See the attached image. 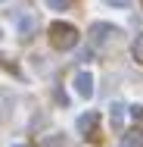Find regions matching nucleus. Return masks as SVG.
I'll list each match as a JSON object with an SVG mask.
<instances>
[{
    "mask_svg": "<svg viewBox=\"0 0 143 147\" xmlns=\"http://www.w3.org/2000/svg\"><path fill=\"white\" fill-rule=\"evenodd\" d=\"M109 3H115V6H128L131 0H109Z\"/></svg>",
    "mask_w": 143,
    "mask_h": 147,
    "instance_id": "obj_10",
    "label": "nucleus"
},
{
    "mask_svg": "<svg viewBox=\"0 0 143 147\" xmlns=\"http://www.w3.org/2000/svg\"><path fill=\"white\" fill-rule=\"evenodd\" d=\"M100 122V113H84V116H78V122H75V128L81 131V135H87L93 125Z\"/></svg>",
    "mask_w": 143,
    "mask_h": 147,
    "instance_id": "obj_3",
    "label": "nucleus"
},
{
    "mask_svg": "<svg viewBox=\"0 0 143 147\" xmlns=\"http://www.w3.org/2000/svg\"><path fill=\"white\" fill-rule=\"evenodd\" d=\"M16 147H22V144H16Z\"/></svg>",
    "mask_w": 143,
    "mask_h": 147,
    "instance_id": "obj_12",
    "label": "nucleus"
},
{
    "mask_svg": "<svg viewBox=\"0 0 143 147\" xmlns=\"http://www.w3.org/2000/svg\"><path fill=\"white\" fill-rule=\"evenodd\" d=\"M47 6H50V9H65L69 0H47Z\"/></svg>",
    "mask_w": 143,
    "mask_h": 147,
    "instance_id": "obj_9",
    "label": "nucleus"
},
{
    "mask_svg": "<svg viewBox=\"0 0 143 147\" xmlns=\"http://www.w3.org/2000/svg\"><path fill=\"white\" fill-rule=\"evenodd\" d=\"M121 147H143V135H140V131H131V135L124 138Z\"/></svg>",
    "mask_w": 143,
    "mask_h": 147,
    "instance_id": "obj_6",
    "label": "nucleus"
},
{
    "mask_svg": "<svg viewBox=\"0 0 143 147\" xmlns=\"http://www.w3.org/2000/svg\"><path fill=\"white\" fill-rule=\"evenodd\" d=\"M75 91H78V97H90L93 94V75L90 72H78L75 75Z\"/></svg>",
    "mask_w": 143,
    "mask_h": 147,
    "instance_id": "obj_2",
    "label": "nucleus"
},
{
    "mask_svg": "<svg viewBox=\"0 0 143 147\" xmlns=\"http://www.w3.org/2000/svg\"><path fill=\"white\" fill-rule=\"evenodd\" d=\"M50 44H53L56 50H69V47H75V44H78V31H75V25H69V22H56V25H50Z\"/></svg>",
    "mask_w": 143,
    "mask_h": 147,
    "instance_id": "obj_1",
    "label": "nucleus"
},
{
    "mask_svg": "<svg viewBox=\"0 0 143 147\" xmlns=\"http://www.w3.org/2000/svg\"><path fill=\"white\" fill-rule=\"evenodd\" d=\"M124 116H128V110H124L121 103H112V125H115V128L124 122Z\"/></svg>",
    "mask_w": 143,
    "mask_h": 147,
    "instance_id": "obj_5",
    "label": "nucleus"
},
{
    "mask_svg": "<svg viewBox=\"0 0 143 147\" xmlns=\"http://www.w3.org/2000/svg\"><path fill=\"white\" fill-rule=\"evenodd\" d=\"M0 3H3V0H0Z\"/></svg>",
    "mask_w": 143,
    "mask_h": 147,
    "instance_id": "obj_13",
    "label": "nucleus"
},
{
    "mask_svg": "<svg viewBox=\"0 0 143 147\" xmlns=\"http://www.w3.org/2000/svg\"><path fill=\"white\" fill-rule=\"evenodd\" d=\"M19 28H22V34L28 38V31L34 28V19H31V16H22V19H19Z\"/></svg>",
    "mask_w": 143,
    "mask_h": 147,
    "instance_id": "obj_7",
    "label": "nucleus"
},
{
    "mask_svg": "<svg viewBox=\"0 0 143 147\" xmlns=\"http://www.w3.org/2000/svg\"><path fill=\"white\" fill-rule=\"evenodd\" d=\"M115 25H106V22H103V25H93V38H96V41H109V34H115Z\"/></svg>",
    "mask_w": 143,
    "mask_h": 147,
    "instance_id": "obj_4",
    "label": "nucleus"
},
{
    "mask_svg": "<svg viewBox=\"0 0 143 147\" xmlns=\"http://www.w3.org/2000/svg\"><path fill=\"white\" fill-rule=\"evenodd\" d=\"M134 59H137V63H143V34L134 41Z\"/></svg>",
    "mask_w": 143,
    "mask_h": 147,
    "instance_id": "obj_8",
    "label": "nucleus"
},
{
    "mask_svg": "<svg viewBox=\"0 0 143 147\" xmlns=\"http://www.w3.org/2000/svg\"><path fill=\"white\" fill-rule=\"evenodd\" d=\"M50 147V144H47ZM53 147H62V138H53Z\"/></svg>",
    "mask_w": 143,
    "mask_h": 147,
    "instance_id": "obj_11",
    "label": "nucleus"
}]
</instances>
